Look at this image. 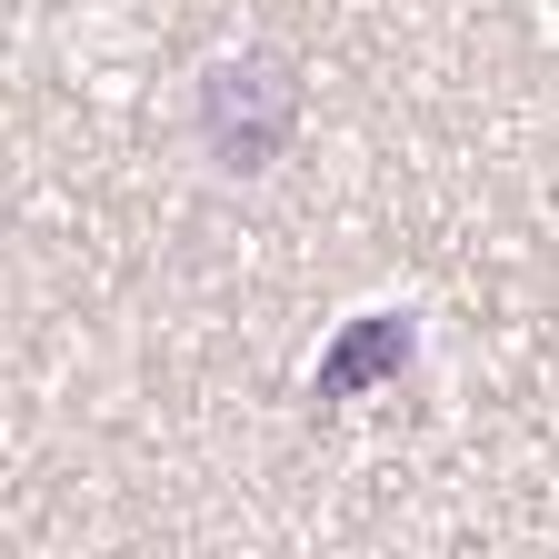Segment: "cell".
Returning a JSON list of instances; mask_svg holds the SVG:
<instances>
[{
	"mask_svg": "<svg viewBox=\"0 0 559 559\" xmlns=\"http://www.w3.org/2000/svg\"><path fill=\"white\" fill-rule=\"evenodd\" d=\"M190 130H200V151L221 180H260L280 151H290V130H300V60L290 50H221L190 81Z\"/></svg>",
	"mask_w": 559,
	"mask_h": 559,
	"instance_id": "6da1fadb",
	"label": "cell"
}]
</instances>
